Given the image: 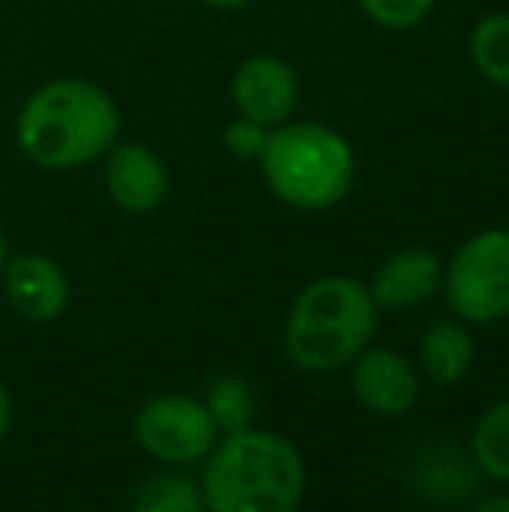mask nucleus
Masks as SVG:
<instances>
[{"mask_svg":"<svg viewBox=\"0 0 509 512\" xmlns=\"http://www.w3.org/2000/svg\"><path fill=\"white\" fill-rule=\"evenodd\" d=\"M353 394L377 415H405L419 401V377L391 349H363L353 366Z\"/></svg>","mask_w":509,"mask_h":512,"instance_id":"nucleus-10","label":"nucleus"},{"mask_svg":"<svg viewBox=\"0 0 509 512\" xmlns=\"http://www.w3.org/2000/svg\"><path fill=\"white\" fill-rule=\"evenodd\" d=\"M203 492L182 474H157L143 481L129 512H203Z\"/></svg>","mask_w":509,"mask_h":512,"instance_id":"nucleus-15","label":"nucleus"},{"mask_svg":"<svg viewBox=\"0 0 509 512\" xmlns=\"http://www.w3.org/2000/svg\"><path fill=\"white\" fill-rule=\"evenodd\" d=\"M307 471L300 450L279 432L241 429L206 453L203 492L206 512H297Z\"/></svg>","mask_w":509,"mask_h":512,"instance_id":"nucleus-2","label":"nucleus"},{"mask_svg":"<svg viewBox=\"0 0 509 512\" xmlns=\"http://www.w3.org/2000/svg\"><path fill=\"white\" fill-rule=\"evenodd\" d=\"M105 189L126 213H154L168 199L171 178L164 161L143 143H116L105 154Z\"/></svg>","mask_w":509,"mask_h":512,"instance_id":"nucleus-8","label":"nucleus"},{"mask_svg":"<svg viewBox=\"0 0 509 512\" xmlns=\"http://www.w3.org/2000/svg\"><path fill=\"white\" fill-rule=\"evenodd\" d=\"M443 297L457 321L496 324L509 317V230L468 237L443 269Z\"/></svg>","mask_w":509,"mask_h":512,"instance_id":"nucleus-5","label":"nucleus"},{"mask_svg":"<svg viewBox=\"0 0 509 512\" xmlns=\"http://www.w3.org/2000/svg\"><path fill=\"white\" fill-rule=\"evenodd\" d=\"M300 81L286 60L272 53H255L238 63L231 77V102L241 119H252L265 129L290 122L297 112Z\"/></svg>","mask_w":509,"mask_h":512,"instance_id":"nucleus-7","label":"nucleus"},{"mask_svg":"<svg viewBox=\"0 0 509 512\" xmlns=\"http://www.w3.org/2000/svg\"><path fill=\"white\" fill-rule=\"evenodd\" d=\"M119 105L84 77H56L25 98L14 119L21 154L46 171L95 164L119 143Z\"/></svg>","mask_w":509,"mask_h":512,"instance_id":"nucleus-1","label":"nucleus"},{"mask_svg":"<svg viewBox=\"0 0 509 512\" xmlns=\"http://www.w3.org/2000/svg\"><path fill=\"white\" fill-rule=\"evenodd\" d=\"M269 192L300 213H325L349 196L356 178V154L349 140L321 122H283L269 129L258 157Z\"/></svg>","mask_w":509,"mask_h":512,"instance_id":"nucleus-4","label":"nucleus"},{"mask_svg":"<svg viewBox=\"0 0 509 512\" xmlns=\"http://www.w3.org/2000/svg\"><path fill=\"white\" fill-rule=\"evenodd\" d=\"M419 359H422V370L429 373V380H436L443 387L461 384L471 370V359H475V342H471L464 324L436 321L422 331Z\"/></svg>","mask_w":509,"mask_h":512,"instance_id":"nucleus-12","label":"nucleus"},{"mask_svg":"<svg viewBox=\"0 0 509 512\" xmlns=\"http://www.w3.org/2000/svg\"><path fill=\"white\" fill-rule=\"evenodd\" d=\"M7 425H11V398H7L4 384H0V439L7 436Z\"/></svg>","mask_w":509,"mask_h":512,"instance_id":"nucleus-19","label":"nucleus"},{"mask_svg":"<svg viewBox=\"0 0 509 512\" xmlns=\"http://www.w3.org/2000/svg\"><path fill=\"white\" fill-rule=\"evenodd\" d=\"M265 140H269V129L252 119H241V115L224 129V150L231 157H238V161H258L265 150Z\"/></svg>","mask_w":509,"mask_h":512,"instance_id":"nucleus-18","label":"nucleus"},{"mask_svg":"<svg viewBox=\"0 0 509 512\" xmlns=\"http://www.w3.org/2000/svg\"><path fill=\"white\" fill-rule=\"evenodd\" d=\"M4 262H7V244H4V230H0V272H4Z\"/></svg>","mask_w":509,"mask_h":512,"instance_id":"nucleus-22","label":"nucleus"},{"mask_svg":"<svg viewBox=\"0 0 509 512\" xmlns=\"http://www.w3.org/2000/svg\"><path fill=\"white\" fill-rule=\"evenodd\" d=\"M7 304L18 310L25 321H53L67 310L70 283L63 269L46 255H18L4 262L0 272Z\"/></svg>","mask_w":509,"mask_h":512,"instance_id":"nucleus-9","label":"nucleus"},{"mask_svg":"<svg viewBox=\"0 0 509 512\" xmlns=\"http://www.w3.org/2000/svg\"><path fill=\"white\" fill-rule=\"evenodd\" d=\"M468 53L475 70L492 84V88L509 91V11L485 14L471 28Z\"/></svg>","mask_w":509,"mask_h":512,"instance_id":"nucleus-13","label":"nucleus"},{"mask_svg":"<svg viewBox=\"0 0 509 512\" xmlns=\"http://www.w3.org/2000/svg\"><path fill=\"white\" fill-rule=\"evenodd\" d=\"M217 422L206 401L185 394L150 398L136 415V443L164 464H196L217 446Z\"/></svg>","mask_w":509,"mask_h":512,"instance_id":"nucleus-6","label":"nucleus"},{"mask_svg":"<svg viewBox=\"0 0 509 512\" xmlns=\"http://www.w3.org/2000/svg\"><path fill=\"white\" fill-rule=\"evenodd\" d=\"M475 460L492 481H506L509 485V401H499L489 408L475 425Z\"/></svg>","mask_w":509,"mask_h":512,"instance_id":"nucleus-14","label":"nucleus"},{"mask_svg":"<svg viewBox=\"0 0 509 512\" xmlns=\"http://www.w3.org/2000/svg\"><path fill=\"white\" fill-rule=\"evenodd\" d=\"M377 300L370 286L349 276L314 279L286 317V356L311 373L353 363L377 331Z\"/></svg>","mask_w":509,"mask_h":512,"instance_id":"nucleus-3","label":"nucleus"},{"mask_svg":"<svg viewBox=\"0 0 509 512\" xmlns=\"http://www.w3.org/2000/svg\"><path fill=\"white\" fill-rule=\"evenodd\" d=\"M360 11L387 32H408L433 14L436 0H356Z\"/></svg>","mask_w":509,"mask_h":512,"instance_id":"nucleus-17","label":"nucleus"},{"mask_svg":"<svg viewBox=\"0 0 509 512\" xmlns=\"http://www.w3.org/2000/svg\"><path fill=\"white\" fill-rule=\"evenodd\" d=\"M440 283H443L440 258L429 248H405V251H394L381 269H377L370 293H374L377 307L408 310L426 304L440 290Z\"/></svg>","mask_w":509,"mask_h":512,"instance_id":"nucleus-11","label":"nucleus"},{"mask_svg":"<svg viewBox=\"0 0 509 512\" xmlns=\"http://www.w3.org/2000/svg\"><path fill=\"white\" fill-rule=\"evenodd\" d=\"M206 408H210L213 422L217 429L224 432H241L252 425L255 415V398H252V387L238 377H217L206 391Z\"/></svg>","mask_w":509,"mask_h":512,"instance_id":"nucleus-16","label":"nucleus"},{"mask_svg":"<svg viewBox=\"0 0 509 512\" xmlns=\"http://www.w3.org/2000/svg\"><path fill=\"white\" fill-rule=\"evenodd\" d=\"M252 0H206V7H213V11H241V7H248Z\"/></svg>","mask_w":509,"mask_h":512,"instance_id":"nucleus-20","label":"nucleus"},{"mask_svg":"<svg viewBox=\"0 0 509 512\" xmlns=\"http://www.w3.org/2000/svg\"><path fill=\"white\" fill-rule=\"evenodd\" d=\"M475 512H509V495H503V499H489L485 506H478Z\"/></svg>","mask_w":509,"mask_h":512,"instance_id":"nucleus-21","label":"nucleus"}]
</instances>
